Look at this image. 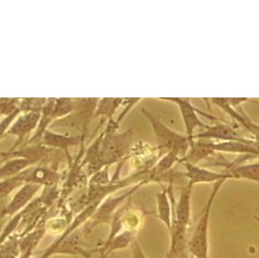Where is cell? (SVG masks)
<instances>
[{"label": "cell", "mask_w": 259, "mask_h": 258, "mask_svg": "<svg viewBox=\"0 0 259 258\" xmlns=\"http://www.w3.org/2000/svg\"><path fill=\"white\" fill-rule=\"evenodd\" d=\"M120 124L115 119L107 122L104 130H102V141L100 146V159L103 167L111 166L124 160L133 148L134 132L130 127L124 132H119Z\"/></svg>", "instance_id": "cell-1"}, {"label": "cell", "mask_w": 259, "mask_h": 258, "mask_svg": "<svg viewBox=\"0 0 259 258\" xmlns=\"http://www.w3.org/2000/svg\"><path fill=\"white\" fill-rule=\"evenodd\" d=\"M226 181H220L213 184V189L209 194V197L206 202L204 209L197 220L196 225L194 226L193 231L188 235V253L193 258H208L209 251V221L211 207L215 202V198L219 194L220 190Z\"/></svg>", "instance_id": "cell-2"}, {"label": "cell", "mask_w": 259, "mask_h": 258, "mask_svg": "<svg viewBox=\"0 0 259 258\" xmlns=\"http://www.w3.org/2000/svg\"><path fill=\"white\" fill-rule=\"evenodd\" d=\"M141 112H142V114L150 122V124L153 128V133H154L156 139V146L158 150H161L164 154L172 150L179 151L182 155V160H183L185 155L187 154L188 149H190L191 145L190 140H188L185 134H182L172 130V128L168 127L166 124H164L156 115L150 112L149 110L142 109Z\"/></svg>", "instance_id": "cell-3"}, {"label": "cell", "mask_w": 259, "mask_h": 258, "mask_svg": "<svg viewBox=\"0 0 259 258\" xmlns=\"http://www.w3.org/2000/svg\"><path fill=\"white\" fill-rule=\"evenodd\" d=\"M100 99H74V110L71 114L63 119L58 120L51 124L50 127H68L78 131V136L87 137L90 122L93 120ZM50 130V128H49Z\"/></svg>", "instance_id": "cell-4"}, {"label": "cell", "mask_w": 259, "mask_h": 258, "mask_svg": "<svg viewBox=\"0 0 259 258\" xmlns=\"http://www.w3.org/2000/svg\"><path fill=\"white\" fill-rule=\"evenodd\" d=\"M143 185V183H139L137 185H134L131 190H128L124 194L116 196L110 195L108 197H105L103 201L100 203L98 208L96 209V212L91 216V219L82 226V233L90 234L92 233L94 228L99 225H110L116 210Z\"/></svg>", "instance_id": "cell-5"}, {"label": "cell", "mask_w": 259, "mask_h": 258, "mask_svg": "<svg viewBox=\"0 0 259 258\" xmlns=\"http://www.w3.org/2000/svg\"><path fill=\"white\" fill-rule=\"evenodd\" d=\"M162 101H167L174 103L176 107L179 108L180 114L182 116V120H183V124L185 128V136L190 140L191 144L194 142V136H195V130L196 128H206L208 124L207 123H204L201 119L198 118V114L203 115L204 118L208 119L213 122H223L222 119L219 116H215L210 113L204 112V111L197 109L192 104L190 99L185 98H160Z\"/></svg>", "instance_id": "cell-6"}, {"label": "cell", "mask_w": 259, "mask_h": 258, "mask_svg": "<svg viewBox=\"0 0 259 258\" xmlns=\"http://www.w3.org/2000/svg\"><path fill=\"white\" fill-rule=\"evenodd\" d=\"M245 131L235 123L216 122L214 124H208L203 131L195 133L194 140H207L217 141V142H226V141H237V142L252 144L255 140L245 137Z\"/></svg>", "instance_id": "cell-7"}, {"label": "cell", "mask_w": 259, "mask_h": 258, "mask_svg": "<svg viewBox=\"0 0 259 258\" xmlns=\"http://www.w3.org/2000/svg\"><path fill=\"white\" fill-rule=\"evenodd\" d=\"M41 113L31 112V113H21L14 121L13 124L9 127L6 137H15L16 142L8 150L10 152L18 150L22 145L27 143V138L29 134L37 130Z\"/></svg>", "instance_id": "cell-8"}, {"label": "cell", "mask_w": 259, "mask_h": 258, "mask_svg": "<svg viewBox=\"0 0 259 258\" xmlns=\"http://www.w3.org/2000/svg\"><path fill=\"white\" fill-rule=\"evenodd\" d=\"M23 184H36L41 187L57 186L62 180V173L59 167L51 165H32L20 175Z\"/></svg>", "instance_id": "cell-9"}, {"label": "cell", "mask_w": 259, "mask_h": 258, "mask_svg": "<svg viewBox=\"0 0 259 258\" xmlns=\"http://www.w3.org/2000/svg\"><path fill=\"white\" fill-rule=\"evenodd\" d=\"M85 140L87 137L78 136V134H75V136H69V134H61L48 130L44 134L42 138L40 139L39 144H42L47 146V148L63 152L67 156L68 163H71L73 157L70 154V148L80 146L82 143L85 142Z\"/></svg>", "instance_id": "cell-10"}, {"label": "cell", "mask_w": 259, "mask_h": 258, "mask_svg": "<svg viewBox=\"0 0 259 258\" xmlns=\"http://www.w3.org/2000/svg\"><path fill=\"white\" fill-rule=\"evenodd\" d=\"M181 165H183L185 169L183 174L187 179V183L193 187L196 184H215L220 181L231 180L225 173L213 171V169L204 167L202 165H193V164L190 163H182Z\"/></svg>", "instance_id": "cell-11"}, {"label": "cell", "mask_w": 259, "mask_h": 258, "mask_svg": "<svg viewBox=\"0 0 259 258\" xmlns=\"http://www.w3.org/2000/svg\"><path fill=\"white\" fill-rule=\"evenodd\" d=\"M173 182L168 183L167 187H162V190L156 193V213L160 220L169 231L173 222V210L175 204V197L173 192Z\"/></svg>", "instance_id": "cell-12"}, {"label": "cell", "mask_w": 259, "mask_h": 258, "mask_svg": "<svg viewBox=\"0 0 259 258\" xmlns=\"http://www.w3.org/2000/svg\"><path fill=\"white\" fill-rule=\"evenodd\" d=\"M192 192L193 186L186 183L181 189L180 197L175 201L173 222L190 228L192 223Z\"/></svg>", "instance_id": "cell-13"}, {"label": "cell", "mask_w": 259, "mask_h": 258, "mask_svg": "<svg viewBox=\"0 0 259 258\" xmlns=\"http://www.w3.org/2000/svg\"><path fill=\"white\" fill-rule=\"evenodd\" d=\"M40 190L41 186L36 184H23L21 187H19L16 194L10 198L7 209L8 218L10 219L16 214L22 212L37 197Z\"/></svg>", "instance_id": "cell-14"}, {"label": "cell", "mask_w": 259, "mask_h": 258, "mask_svg": "<svg viewBox=\"0 0 259 258\" xmlns=\"http://www.w3.org/2000/svg\"><path fill=\"white\" fill-rule=\"evenodd\" d=\"M46 222L41 221L39 224L33 228L32 231L25 234V235H19V250L20 258H31L33 255L34 249L40 244L41 239L44 238L47 233Z\"/></svg>", "instance_id": "cell-15"}, {"label": "cell", "mask_w": 259, "mask_h": 258, "mask_svg": "<svg viewBox=\"0 0 259 258\" xmlns=\"http://www.w3.org/2000/svg\"><path fill=\"white\" fill-rule=\"evenodd\" d=\"M214 154H216V152L213 150V142L211 141L194 140V142L190 145L187 154L180 162V164L190 163L193 165H198L199 163L208 160Z\"/></svg>", "instance_id": "cell-16"}, {"label": "cell", "mask_w": 259, "mask_h": 258, "mask_svg": "<svg viewBox=\"0 0 259 258\" xmlns=\"http://www.w3.org/2000/svg\"><path fill=\"white\" fill-rule=\"evenodd\" d=\"M56 99H47V102L42 109V112H41L40 121L37 130L34 131L33 136L27 141L26 144H37L39 143L40 139L42 138L44 134L49 130L52 123L55 122L54 118V108H55Z\"/></svg>", "instance_id": "cell-17"}, {"label": "cell", "mask_w": 259, "mask_h": 258, "mask_svg": "<svg viewBox=\"0 0 259 258\" xmlns=\"http://www.w3.org/2000/svg\"><path fill=\"white\" fill-rule=\"evenodd\" d=\"M231 180H246L259 184V161L238 164L225 172Z\"/></svg>", "instance_id": "cell-18"}, {"label": "cell", "mask_w": 259, "mask_h": 258, "mask_svg": "<svg viewBox=\"0 0 259 258\" xmlns=\"http://www.w3.org/2000/svg\"><path fill=\"white\" fill-rule=\"evenodd\" d=\"M125 98H103L100 99L96 112H94L93 119L100 118L101 120L108 122L109 120L114 119V114L117 109L122 107L124 103Z\"/></svg>", "instance_id": "cell-19"}, {"label": "cell", "mask_w": 259, "mask_h": 258, "mask_svg": "<svg viewBox=\"0 0 259 258\" xmlns=\"http://www.w3.org/2000/svg\"><path fill=\"white\" fill-rule=\"evenodd\" d=\"M138 233L131 231H123L119 235H116L111 243L105 247L102 251H100V258H108L111 254H113L116 250H122L131 246L133 242L137 239Z\"/></svg>", "instance_id": "cell-20"}, {"label": "cell", "mask_w": 259, "mask_h": 258, "mask_svg": "<svg viewBox=\"0 0 259 258\" xmlns=\"http://www.w3.org/2000/svg\"><path fill=\"white\" fill-rule=\"evenodd\" d=\"M30 166H32V163L23 157H13L5 161L0 166V181L18 177Z\"/></svg>", "instance_id": "cell-21"}, {"label": "cell", "mask_w": 259, "mask_h": 258, "mask_svg": "<svg viewBox=\"0 0 259 258\" xmlns=\"http://www.w3.org/2000/svg\"><path fill=\"white\" fill-rule=\"evenodd\" d=\"M0 258H20L19 235L14 234L0 246Z\"/></svg>", "instance_id": "cell-22"}, {"label": "cell", "mask_w": 259, "mask_h": 258, "mask_svg": "<svg viewBox=\"0 0 259 258\" xmlns=\"http://www.w3.org/2000/svg\"><path fill=\"white\" fill-rule=\"evenodd\" d=\"M74 99L72 98H61L56 99L55 108H54V118L55 122L66 118L69 114H71L74 110Z\"/></svg>", "instance_id": "cell-23"}, {"label": "cell", "mask_w": 259, "mask_h": 258, "mask_svg": "<svg viewBox=\"0 0 259 258\" xmlns=\"http://www.w3.org/2000/svg\"><path fill=\"white\" fill-rule=\"evenodd\" d=\"M47 102V99L44 98H26L20 99L19 110L21 113H31V112H42V109Z\"/></svg>", "instance_id": "cell-24"}, {"label": "cell", "mask_w": 259, "mask_h": 258, "mask_svg": "<svg viewBox=\"0 0 259 258\" xmlns=\"http://www.w3.org/2000/svg\"><path fill=\"white\" fill-rule=\"evenodd\" d=\"M22 185H23V182L20 179L19 175L16 178L2 180L0 181V199L10 197L11 193L16 190H18Z\"/></svg>", "instance_id": "cell-25"}, {"label": "cell", "mask_w": 259, "mask_h": 258, "mask_svg": "<svg viewBox=\"0 0 259 258\" xmlns=\"http://www.w3.org/2000/svg\"><path fill=\"white\" fill-rule=\"evenodd\" d=\"M19 101L20 99L16 98H2L0 99V115H4L5 118L10 114H13L19 110ZM21 113V112H20Z\"/></svg>", "instance_id": "cell-26"}, {"label": "cell", "mask_w": 259, "mask_h": 258, "mask_svg": "<svg viewBox=\"0 0 259 258\" xmlns=\"http://www.w3.org/2000/svg\"><path fill=\"white\" fill-rule=\"evenodd\" d=\"M19 114H21L20 111H17V112L6 116V118H4L2 121H0V140L7 136L9 127L11 126V124H13L14 121L17 119V116H18Z\"/></svg>", "instance_id": "cell-27"}, {"label": "cell", "mask_w": 259, "mask_h": 258, "mask_svg": "<svg viewBox=\"0 0 259 258\" xmlns=\"http://www.w3.org/2000/svg\"><path fill=\"white\" fill-rule=\"evenodd\" d=\"M131 248H132L131 258H148V256H146L143 251L142 247H141L138 239L134 240L133 244L131 245Z\"/></svg>", "instance_id": "cell-28"}, {"label": "cell", "mask_w": 259, "mask_h": 258, "mask_svg": "<svg viewBox=\"0 0 259 258\" xmlns=\"http://www.w3.org/2000/svg\"><path fill=\"white\" fill-rule=\"evenodd\" d=\"M11 197H6L0 199V220H9L7 216V209Z\"/></svg>", "instance_id": "cell-29"}, {"label": "cell", "mask_w": 259, "mask_h": 258, "mask_svg": "<svg viewBox=\"0 0 259 258\" xmlns=\"http://www.w3.org/2000/svg\"><path fill=\"white\" fill-rule=\"evenodd\" d=\"M227 101H228L229 104H231V107L233 109L237 110L241 107V104L247 102V101H250V100L247 99V98H233V99L229 98V99H227Z\"/></svg>", "instance_id": "cell-30"}, {"label": "cell", "mask_w": 259, "mask_h": 258, "mask_svg": "<svg viewBox=\"0 0 259 258\" xmlns=\"http://www.w3.org/2000/svg\"><path fill=\"white\" fill-rule=\"evenodd\" d=\"M8 220H0V234H2L4 227L6 226V224H7Z\"/></svg>", "instance_id": "cell-31"}, {"label": "cell", "mask_w": 259, "mask_h": 258, "mask_svg": "<svg viewBox=\"0 0 259 258\" xmlns=\"http://www.w3.org/2000/svg\"><path fill=\"white\" fill-rule=\"evenodd\" d=\"M183 258H193V257L190 255V253H187V254H186V255H185Z\"/></svg>", "instance_id": "cell-32"}, {"label": "cell", "mask_w": 259, "mask_h": 258, "mask_svg": "<svg viewBox=\"0 0 259 258\" xmlns=\"http://www.w3.org/2000/svg\"><path fill=\"white\" fill-rule=\"evenodd\" d=\"M0 163H2V162H0Z\"/></svg>", "instance_id": "cell-33"}, {"label": "cell", "mask_w": 259, "mask_h": 258, "mask_svg": "<svg viewBox=\"0 0 259 258\" xmlns=\"http://www.w3.org/2000/svg\"><path fill=\"white\" fill-rule=\"evenodd\" d=\"M166 258H167V257H166Z\"/></svg>", "instance_id": "cell-34"}]
</instances>
